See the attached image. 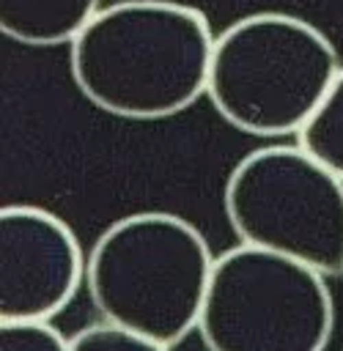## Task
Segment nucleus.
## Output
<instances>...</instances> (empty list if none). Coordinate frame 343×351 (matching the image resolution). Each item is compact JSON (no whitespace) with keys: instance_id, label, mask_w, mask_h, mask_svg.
Returning a JSON list of instances; mask_svg holds the SVG:
<instances>
[{"instance_id":"nucleus-1","label":"nucleus","mask_w":343,"mask_h":351,"mask_svg":"<svg viewBox=\"0 0 343 351\" xmlns=\"http://www.w3.org/2000/svg\"><path fill=\"white\" fill-rule=\"evenodd\" d=\"M214 38L195 5L118 0L69 44V69L93 107L126 121H159L206 93Z\"/></svg>"},{"instance_id":"nucleus-2","label":"nucleus","mask_w":343,"mask_h":351,"mask_svg":"<svg viewBox=\"0 0 343 351\" xmlns=\"http://www.w3.org/2000/svg\"><path fill=\"white\" fill-rule=\"evenodd\" d=\"M214 261L189 219L134 211L99 233L88 252L85 285L107 324L170 348L200 324Z\"/></svg>"},{"instance_id":"nucleus-3","label":"nucleus","mask_w":343,"mask_h":351,"mask_svg":"<svg viewBox=\"0 0 343 351\" xmlns=\"http://www.w3.org/2000/svg\"><path fill=\"white\" fill-rule=\"evenodd\" d=\"M340 69L335 44L313 22L258 11L214 38L206 96L244 134H299Z\"/></svg>"},{"instance_id":"nucleus-4","label":"nucleus","mask_w":343,"mask_h":351,"mask_svg":"<svg viewBox=\"0 0 343 351\" xmlns=\"http://www.w3.org/2000/svg\"><path fill=\"white\" fill-rule=\"evenodd\" d=\"M222 206L241 244L343 277V178L302 145L244 154L225 181Z\"/></svg>"},{"instance_id":"nucleus-5","label":"nucleus","mask_w":343,"mask_h":351,"mask_svg":"<svg viewBox=\"0 0 343 351\" xmlns=\"http://www.w3.org/2000/svg\"><path fill=\"white\" fill-rule=\"evenodd\" d=\"M198 329L209 351H324L335 302L321 271L239 244L214 261Z\"/></svg>"},{"instance_id":"nucleus-6","label":"nucleus","mask_w":343,"mask_h":351,"mask_svg":"<svg viewBox=\"0 0 343 351\" xmlns=\"http://www.w3.org/2000/svg\"><path fill=\"white\" fill-rule=\"evenodd\" d=\"M88 255L66 219L41 206L0 208V321H49L77 296Z\"/></svg>"},{"instance_id":"nucleus-7","label":"nucleus","mask_w":343,"mask_h":351,"mask_svg":"<svg viewBox=\"0 0 343 351\" xmlns=\"http://www.w3.org/2000/svg\"><path fill=\"white\" fill-rule=\"evenodd\" d=\"M102 8V0H0V30L25 47L71 44Z\"/></svg>"},{"instance_id":"nucleus-8","label":"nucleus","mask_w":343,"mask_h":351,"mask_svg":"<svg viewBox=\"0 0 343 351\" xmlns=\"http://www.w3.org/2000/svg\"><path fill=\"white\" fill-rule=\"evenodd\" d=\"M296 145L343 178V69L338 71L318 110L296 134Z\"/></svg>"},{"instance_id":"nucleus-9","label":"nucleus","mask_w":343,"mask_h":351,"mask_svg":"<svg viewBox=\"0 0 343 351\" xmlns=\"http://www.w3.org/2000/svg\"><path fill=\"white\" fill-rule=\"evenodd\" d=\"M69 351H170V348L151 337L102 321L80 329L69 340Z\"/></svg>"},{"instance_id":"nucleus-10","label":"nucleus","mask_w":343,"mask_h":351,"mask_svg":"<svg viewBox=\"0 0 343 351\" xmlns=\"http://www.w3.org/2000/svg\"><path fill=\"white\" fill-rule=\"evenodd\" d=\"M0 351H69L49 321H0Z\"/></svg>"}]
</instances>
